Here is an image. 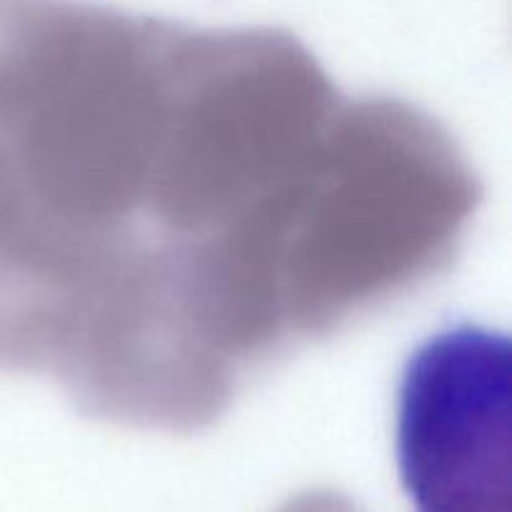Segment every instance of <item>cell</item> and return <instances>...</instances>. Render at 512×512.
<instances>
[{"mask_svg":"<svg viewBox=\"0 0 512 512\" xmlns=\"http://www.w3.org/2000/svg\"><path fill=\"white\" fill-rule=\"evenodd\" d=\"M512 345L463 323L425 340L398 390V468L415 512H510Z\"/></svg>","mask_w":512,"mask_h":512,"instance_id":"cell-2","label":"cell"},{"mask_svg":"<svg viewBox=\"0 0 512 512\" xmlns=\"http://www.w3.org/2000/svg\"><path fill=\"white\" fill-rule=\"evenodd\" d=\"M350 175V98L285 30L0 0V370L208 425L313 338Z\"/></svg>","mask_w":512,"mask_h":512,"instance_id":"cell-1","label":"cell"}]
</instances>
